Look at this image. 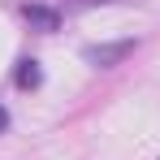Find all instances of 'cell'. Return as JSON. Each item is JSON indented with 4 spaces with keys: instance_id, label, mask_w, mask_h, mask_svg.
<instances>
[{
    "instance_id": "obj_2",
    "label": "cell",
    "mask_w": 160,
    "mask_h": 160,
    "mask_svg": "<svg viewBox=\"0 0 160 160\" xmlns=\"http://www.w3.org/2000/svg\"><path fill=\"white\" fill-rule=\"evenodd\" d=\"M4 126H9V112H4V108H0V130H4Z\"/></svg>"
},
{
    "instance_id": "obj_1",
    "label": "cell",
    "mask_w": 160,
    "mask_h": 160,
    "mask_svg": "<svg viewBox=\"0 0 160 160\" xmlns=\"http://www.w3.org/2000/svg\"><path fill=\"white\" fill-rule=\"evenodd\" d=\"M74 9H91V4H112V0H69Z\"/></svg>"
}]
</instances>
